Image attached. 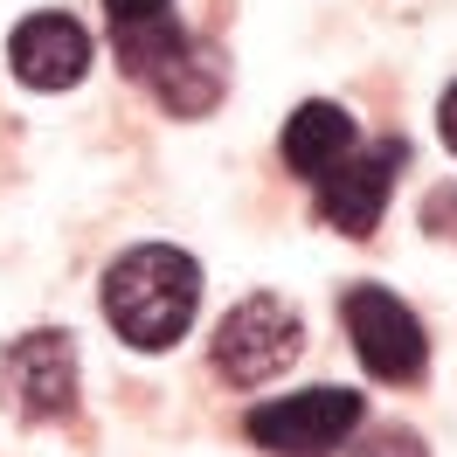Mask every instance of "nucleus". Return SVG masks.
I'll return each instance as SVG.
<instances>
[{
	"label": "nucleus",
	"instance_id": "39448f33",
	"mask_svg": "<svg viewBox=\"0 0 457 457\" xmlns=\"http://www.w3.org/2000/svg\"><path fill=\"white\" fill-rule=\"evenodd\" d=\"M409 167V145L402 139H374V145H346L333 167L319 173V222H333L340 236H374L395 195V173Z\"/></svg>",
	"mask_w": 457,
	"mask_h": 457
},
{
	"label": "nucleus",
	"instance_id": "0eeeda50",
	"mask_svg": "<svg viewBox=\"0 0 457 457\" xmlns=\"http://www.w3.org/2000/svg\"><path fill=\"white\" fill-rule=\"evenodd\" d=\"M7 62L35 90H70V84H84V70H90V35L70 14H29L14 29V42H7Z\"/></svg>",
	"mask_w": 457,
	"mask_h": 457
},
{
	"label": "nucleus",
	"instance_id": "ddd939ff",
	"mask_svg": "<svg viewBox=\"0 0 457 457\" xmlns=\"http://www.w3.org/2000/svg\"><path fill=\"white\" fill-rule=\"evenodd\" d=\"M436 132H444V145L457 153V84L444 90V112H436Z\"/></svg>",
	"mask_w": 457,
	"mask_h": 457
},
{
	"label": "nucleus",
	"instance_id": "7ed1b4c3",
	"mask_svg": "<svg viewBox=\"0 0 457 457\" xmlns=\"http://www.w3.org/2000/svg\"><path fill=\"white\" fill-rule=\"evenodd\" d=\"M250 444L257 451H278V457H326L340 451L346 436L361 429V395L353 388H305V395H278V402H257L250 416Z\"/></svg>",
	"mask_w": 457,
	"mask_h": 457
},
{
	"label": "nucleus",
	"instance_id": "f03ea898",
	"mask_svg": "<svg viewBox=\"0 0 457 457\" xmlns=\"http://www.w3.org/2000/svg\"><path fill=\"white\" fill-rule=\"evenodd\" d=\"M298 346H305V326L291 312L285 298H243L236 312L215 326V374L236 381V388H263V381H278V374L298 361Z\"/></svg>",
	"mask_w": 457,
	"mask_h": 457
},
{
	"label": "nucleus",
	"instance_id": "1a4fd4ad",
	"mask_svg": "<svg viewBox=\"0 0 457 457\" xmlns=\"http://www.w3.org/2000/svg\"><path fill=\"white\" fill-rule=\"evenodd\" d=\"M346 145H353V118L340 112V104H326V97H312V104H298L285 125V167L305 173V180H319V173L340 160Z\"/></svg>",
	"mask_w": 457,
	"mask_h": 457
},
{
	"label": "nucleus",
	"instance_id": "f8f14e48",
	"mask_svg": "<svg viewBox=\"0 0 457 457\" xmlns=\"http://www.w3.org/2000/svg\"><path fill=\"white\" fill-rule=\"evenodd\" d=\"M361 457H429V451L416 444V436H409V429H381V436H374Z\"/></svg>",
	"mask_w": 457,
	"mask_h": 457
},
{
	"label": "nucleus",
	"instance_id": "20e7f679",
	"mask_svg": "<svg viewBox=\"0 0 457 457\" xmlns=\"http://www.w3.org/2000/svg\"><path fill=\"white\" fill-rule=\"evenodd\" d=\"M346 333H353V353H361V368L374 381H423L429 368V340H423V319L402 305L395 291L381 285H353L346 291Z\"/></svg>",
	"mask_w": 457,
	"mask_h": 457
},
{
	"label": "nucleus",
	"instance_id": "6e6552de",
	"mask_svg": "<svg viewBox=\"0 0 457 457\" xmlns=\"http://www.w3.org/2000/svg\"><path fill=\"white\" fill-rule=\"evenodd\" d=\"M145 84H153V97H160L173 118H208L222 104V90H228V62H222L215 42H195V35H187Z\"/></svg>",
	"mask_w": 457,
	"mask_h": 457
},
{
	"label": "nucleus",
	"instance_id": "9d476101",
	"mask_svg": "<svg viewBox=\"0 0 457 457\" xmlns=\"http://www.w3.org/2000/svg\"><path fill=\"white\" fill-rule=\"evenodd\" d=\"M112 42H118V70H125V77H153V70H160V62L173 56V49H180V42H187V29H180V21H173V14H153V21H132V29H112Z\"/></svg>",
	"mask_w": 457,
	"mask_h": 457
},
{
	"label": "nucleus",
	"instance_id": "9b49d317",
	"mask_svg": "<svg viewBox=\"0 0 457 457\" xmlns=\"http://www.w3.org/2000/svg\"><path fill=\"white\" fill-rule=\"evenodd\" d=\"M112 29H132V21H153V14H173V0H104Z\"/></svg>",
	"mask_w": 457,
	"mask_h": 457
},
{
	"label": "nucleus",
	"instance_id": "423d86ee",
	"mask_svg": "<svg viewBox=\"0 0 457 457\" xmlns=\"http://www.w3.org/2000/svg\"><path fill=\"white\" fill-rule=\"evenodd\" d=\"M0 388H7V402H14L21 416H35V423L70 416V409H77V346H70V333L42 326L29 340H14L0 353Z\"/></svg>",
	"mask_w": 457,
	"mask_h": 457
},
{
	"label": "nucleus",
	"instance_id": "f257e3e1",
	"mask_svg": "<svg viewBox=\"0 0 457 457\" xmlns=\"http://www.w3.org/2000/svg\"><path fill=\"white\" fill-rule=\"evenodd\" d=\"M201 312V263L173 243H145L104 270V319L118 326V340L139 353H167L187 340V326Z\"/></svg>",
	"mask_w": 457,
	"mask_h": 457
}]
</instances>
